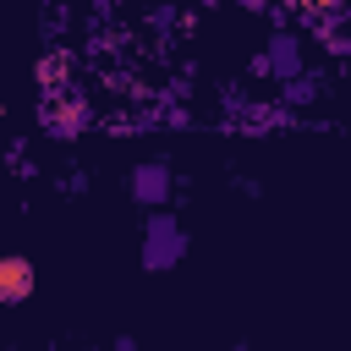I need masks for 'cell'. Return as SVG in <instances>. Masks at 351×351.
I'll return each instance as SVG.
<instances>
[{
  "label": "cell",
  "instance_id": "cell-1",
  "mask_svg": "<svg viewBox=\"0 0 351 351\" xmlns=\"http://www.w3.org/2000/svg\"><path fill=\"white\" fill-rule=\"evenodd\" d=\"M38 121H44V132L49 137H77L82 126H88V104L77 99V93H44V104H38Z\"/></svg>",
  "mask_w": 351,
  "mask_h": 351
},
{
  "label": "cell",
  "instance_id": "cell-2",
  "mask_svg": "<svg viewBox=\"0 0 351 351\" xmlns=\"http://www.w3.org/2000/svg\"><path fill=\"white\" fill-rule=\"evenodd\" d=\"M181 252H186V236L176 230V219H154V225H148V247H143V263H148V269H170Z\"/></svg>",
  "mask_w": 351,
  "mask_h": 351
},
{
  "label": "cell",
  "instance_id": "cell-3",
  "mask_svg": "<svg viewBox=\"0 0 351 351\" xmlns=\"http://www.w3.org/2000/svg\"><path fill=\"white\" fill-rule=\"evenodd\" d=\"M33 296V263L27 258H0V307H16Z\"/></svg>",
  "mask_w": 351,
  "mask_h": 351
},
{
  "label": "cell",
  "instance_id": "cell-4",
  "mask_svg": "<svg viewBox=\"0 0 351 351\" xmlns=\"http://www.w3.org/2000/svg\"><path fill=\"white\" fill-rule=\"evenodd\" d=\"M33 77H38L44 93H60V88L71 82V55H66V49H60V55H44V60L33 66Z\"/></svg>",
  "mask_w": 351,
  "mask_h": 351
},
{
  "label": "cell",
  "instance_id": "cell-5",
  "mask_svg": "<svg viewBox=\"0 0 351 351\" xmlns=\"http://www.w3.org/2000/svg\"><path fill=\"white\" fill-rule=\"evenodd\" d=\"M165 192H170V176H165L159 165H143V170L132 176V197H137V203H159Z\"/></svg>",
  "mask_w": 351,
  "mask_h": 351
},
{
  "label": "cell",
  "instance_id": "cell-6",
  "mask_svg": "<svg viewBox=\"0 0 351 351\" xmlns=\"http://www.w3.org/2000/svg\"><path fill=\"white\" fill-rule=\"evenodd\" d=\"M263 71H280V77H291L296 71V38H274V49L258 60Z\"/></svg>",
  "mask_w": 351,
  "mask_h": 351
},
{
  "label": "cell",
  "instance_id": "cell-7",
  "mask_svg": "<svg viewBox=\"0 0 351 351\" xmlns=\"http://www.w3.org/2000/svg\"><path fill=\"white\" fill-rule=\"evenodd\" d=\"M241 5H247V11H263V5H269V0H241Z\"/></svg>",
  "mask_w": 351,
  "mask_h": 351
},
{
  "label": "cell",
  "instance_id": "cell-8",
  "mask_svg": "<svg viewBox=\"0 0 351 351\" xmlns=\"http://www.w3.org/2000/svg\"><path fill=\"white\" fill-rule=\"evenodd\" d=\"M197 5H214V0H197Z\"/></svg>",
  "mask_w": 351,
  "mask_h": 351
}]
</instances>
